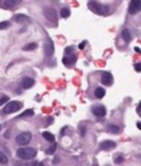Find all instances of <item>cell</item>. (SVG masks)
<instances>
[{
    "label": "cell",
    "mask_w": 141,
    "mask_h": 166,
    "mask_svg": "<svg viewBox=\"0 0 141 166\" xmlns=\"http://www.w3.org/2000/svg\"><path fill=\"white\" fill-rule=\"evenodd\" d=\"M73 49L72 47H68L66 48L65 52L66 55H71V54H73Z\"/></svg>",
    "instance_id": "4316f807"
},
{
    "label": "cell",
    "mask_w": 141,
    "mask_h": 166,
    "mask_svg": "<svg viewBox=\"0 0 141 166\" xmlns=\"http://www.w3.org/2000/svg\"><path fill=\"white\" fill-rule=\"evenodd\" d=\"M108 130L113 134H117L119 132L120 128L115 125H108Z\"/></svg>",
    "instance_id": "44dd1931"
},
{
    "label": "cell",
    "mask_w": 141,
    "mask_h": 166,
    "mask_svg": "<svg viewBox=\"0 0 141 166\" xmlns=\"http://www.w3.org/2000/svg\"><path fill=\"white\" fill-rule=\"evenodd\" d=\"M94 94L95 97H97V99H102L105 95V90L101 87H98L95 89Z\"/></svg>",
    "instance_id": "2e32d148"
},
{
    "label": "cell",
    "mask_w": 141,
    "mask_h": 166,
    "mask_svg": "<svg viewBox=\"0 0 141 166\" xmlns=\"http://www.w3.org/2000/svg\"><path fill=\"white\" fill-rule=\"evenodd\" d=\"M71 15V12L70 10L66 8H63L60 11V15L62 16V17L63 18H67L69 17Z\"/></svg>",
    "instance_id": "7402d4cb"
},
{
    "label": "cell",
    "mask_w": 141,
    "mask_h": 166,
    "mask_svg": "<svg viewBox=\"0 0 141 166\" xmlns=\"http://www.w3.org/2000/svg\"><path fill=\"white\" fill-rule=\"evenodd\" d=\"M56 149H57V143H54L51 145H50L46 150V154L48 155H51V154H53L55 153V152L56 151Z\"/></svg>",
    "instance_id": "d6986e66"
},
{
    "label": "cell",
    "mask_w": 141,
    "mask_h": 166,
    "mask_svg": "<svg viewBox=\"0 0 141 166\" xmlns=\"http://www.w3.org/2000/svg\"><path fill=\"white\" fill-rule=\"evenodd\" d=\"M68 56L63 58L62 62L64 65H70L73 64L77 60V58L73 54H71V55H67Z\"/></svg>",
    "instance_id": "7c38bea8"
},
{
    "label": "cell",
    "mask_w": 141,
    "mask_h": 166,
    "mask_svg": "<svg viewBox=\"0 0 141 166\" xmlns=\"http://www.w3.org/2000/svg\"><path fill=\"white\" fill-rule=\"evenodd\" d=\"M10 26V23L9 22L5 21V22H0V30H4L8 28Z\"/></svg>",
    "instance_id": "cb8c5ba5"
},
{
    "label": "cell",
    "mask_w": 141,
    "mask_h": 166,
    "mask_svg": "<svg viewBox=\"0 0 141 166\" xmlns=\"http://www.w3.org/2000/svg\"><path fill=\"white\" fill-rule=\"evenodd\" d=\"M22 2V0H1V6L6 8H11L13 6L17 5Z\"/></svg>",
    "instance_id": "8fae6325"
},
{
    "label": "cell",
    "mask_w": 141,
    "mask_h": 166,
    "mask_svg": "<svg viewBox=\"0 0 141 166\" xmlns=\"http://www.w3.org/2000/svg\"><path fill=\"white\" fill-rule=\"evenodd\" d=\"M92 112L95 117L101 118V117H103L105 116L107 112H106L105 108L103 105H97V106H95L93 108Z\"/></svg>",
    "instance_id": "9c48e42d"
},
{
    "label": "cell",
    "mask_w": 141,
    "mask_h": 166,
    "mask_svg": "<svg viewBox=\"0 0 141 166\" xmlns=\"http://www.w3.org/2000/svg\"><path fill=\"white\" fill-rule=\"evenodd\" d=\"M124 161V157L122 156H118L116 159L115 160V163H117V164H120V163H121Z\"/></svg>",
    "instance_id": "484cf974"
},
{
    "label": "cell",
    "mask_w": 141,
    "mask_h": 166,
    "mask_svg": "<svg viewBox=\"0 0 141 166\" xmlns=\"http://www.w3.org/2000/svg\"><path fill=\"white\" fill-rule=\"evenodd\" d=\"M88 7L92 12L100 15H105L109 12V6H105L95 2H89L88 4Z\"/></svg>",
    "instance_id": "7a4b0ae2"
},
{
    "label": "cell",
    "mask_w": 141,
    "mask_h": 166,
    "mask_svg": "<svg viewBox=\"0 0 141 166\" xmlns=\"http://www.w3.org/2000/svg\"><path fill=\"white\" fill-rule=\"evenodd\" d=\"M86 132H87V128L86 127L82 126L81 128V130H80V132H81V135L82 136H84L86 135Z\"/></svg>",
    "instance_id": "f1b7e54d"
},
{
    "label": "cell",
    "mask_w": 141,
    "mask_h": 166,
    "mask_svg": "<svg viewBox=\"0 0 141 166\" xmlns=\"http://www.w3.org/2000/svg\"><path fill=\"white\" fill-rule=\"evenodd\" d=\"M35 84V81L29 77H24L22 80V86L24 89H29Z\"/></svg>",
    "instance_id": "4fadbf2b"
},
{
    "label": "cell",
    "mask_w": 141,
    "mask_h": 166,
    "mask_svg": "<svg viewBox=\"0 0 141 166\" xmlns=\"http://www.w3.org/2000/svg\"><path fill=\"white\" fill-rule=\"evenodd\" d=\"M38 47V45L36 43H30L23 47V50L24 51H32L35 50Z\"/></svg>",
    "instance_id": "ac0fdd59"
},
{
    "label": "cell",
    "mask_w": 141,
    "mask_h": 166,
    "mask_svg": "<svg viewBox=\"0 0 141 166\" xmlns=\"http://www.w3.org/2000/svg\"><path fill=\"white\" fill-rule=\"evenodd\" d=\"M85 45H86V42H82V43H80V44H79L78 48H79L80 50H83L84 48V47H85Z\"/></svg>",
    "instance_id": "f546056e"
},
{
    "label": "cell",
    "mask_w": 141,
    "mask_h": 166,
    "mask_svg": "<svg viewBox=\"0 0 141 166\" xmlns=\"http://www.w3.org/2000/svg\"><path fill=\"white\" fill-rule=\"evenodd\" d=\"M15 20L17 23H26V22H30L29 18L25 15L17 14L15 16Z\"/></svg>",
    "instance_id": "5bb4252c"
},
{
    "label": "cell",
    "mask_w": 141,
    "mask_h": 166,
    "mask_svg": "<svg viewBox=\"0 0 141 166\" xmlns=\"http://www.w3.org/2000/svg\"><path fill=\"white\" fill-rule=\"evenodd\" d=\"M0 130H1V125H0Z\"/></svg>",
    "instance_id": "836d02e7"
},
{
    "label": "cell",
    "mask_w": 141,
    "mask_h": 166,
    "mask_svg": "<svg viewBox=\"0 0 141 166\" xmlns=\"http://www.w3.org/2000/svg\"><path fill=\"white\" fill-rule=\"evenodd\" d=\"M135 50H136V52H138V53L141 54V50H140V48H138V47H136V48H135Z\"/></svg>",
    "instance_id": "1f68e13d"
},
{
    "label": "cell",
    "mask_w": 141,
    "mask_h": 166,
    "mask_svg": "<svg viewBox=\"0 0 141 166\" xmlns=\"http://www.w3.org/2000/svg\"><path fill=\"white\" fill-rule=\"evenodd\" d=\"M141 10V0H131L129 6V12L135 15Z\"/></svg>",
    "instance_id": "5b68a950"
},
{
    "label": "cell",
    "mask_w": 141,
    "mask_h": 166,
    "mask_svg": "<svg viewBox=\"0 0 141 166\" xmlns=\"http://www.w3.org/2000/svg\"><path fill=\"white\" fill-rule=\"evenodd\" d=\"M102 83L106 86H110L112 85L113 81V76L110 72H105L102 75Z\"/></svg>",
    "instance_id": "ba28073f"
},
{
    "label": "cell",
    "mask_w": 141,
    "mask_h": 166,
    "mask_svg": "<svg viewBox=\"0 0 141 166\" xmlns=\"http://www.w3.org/2000/svg\"><path fill=\"white\" fill-rule=\"evenodd\" d=\"M140 111H141V102L139 103V105H138V108H137L138 112H140Z\"/></svg>",
    "instance_id": "4dcf8cb0"
},
{
    "label": "cell",
    "mask_w": 141,
    "mask_h": 166,
    "mask_svg": "<svg viewBox=\"0 0 141 166\" xmlns=\"http://www.w3.org/2000/svg\"><path fill=\"white\" fill-rule=\"evenodd\" d=\"M44 14L48 21L51 22H57L58 17L56 11L52 8H46L44 10Z\"/></svg>",
    "instance_id": "8992f818"
},
{
    "label": "cell",
    "mask_w": 141,
    "mask_h": 166,
    "mask_svg": "<svg viewBox=\"0 0 141 166\" xmlns=\"http://www.w3.org/2000/svg\"><path fill=\"white\" fill-rule=\"evenodd\" d=\"M134 69H135L136 71L140 72L141 71V63H136V64L134 65Z\"/></svg>",
    "instance_id": "83f0119b"
},
{
    "label": "cell",
    "mask_w": 141,
    "mask_h": 166,
    "mask_svg": "<svg viewBox=\"0 0 141 166\" xmlns=\"http://www.w3.org/2000/svg\"><path fill=\"white\" fill-rule=\"evenodd\" d=\"M8 100H9V97H2V98L0 99V106L3 105V104H4L5 103H6Z\"/></svg>",
    "instance_id": "d4e9b609"
},
{
    "label": "cell",
    "mask_w": 141,
    "mask_h": 166,
    "mask_svg": "<svg viewBox=\"0 0 141 166\" xmlns=\"http://www.w3.org/2000/svg\"><path fill=\"white\" fill-rule=\"evenodd\" d=\"M20 109V104L17 101H10L7 103L6 106L3 109V111L5 114H11V113L17 112Z\"/></svg>",
    "instance_id": "277c9868"
},
{
    "label": "cell",
    "mask_w": 141,
    "mask_h": 166,
    "mask_svg": "<svg viewBox=\"0 0 141 166\" xmlns=\"http://www.w3.org/2000/svg\"><path fill=\"white\" fill-rule=\"evenodd\" d=\"M54 52L53 42L51 39H48L44 45V53L47 57H51Z\"/></svg>",
    "instance_id": "30bf717a"
},
{
    "label": "cell",
    "mask_w": 141,
    "mask_h": 166,
    "mask_svg": "<svg viewBox=\"0 0 141 166\" xmlns=\"http://www.w3.org/2000/svg\"><path fill=\"white\" fill-rule=\"evenodd\" d=\"M115 146H116L115 143L109 140L105 141L100 144V148L102 150L105 151L112 150L115 148Z\"/></svg>",
    "instance_id": "52a82bcc"
},
{
    "label": "cell",
    "mask_w": 141,
    "mask_h": 166,
    "mask_svg": "<svg viewBox=\"0 0 141 166\" xmlns=\"http://www.w3.org/2000/svg\"><path fill=\"white\" fill-rule=\"evenodd\" d=\"M17 155L19 158L23 160H30L35 157L37 155V150L30 147L20 148L17 152Z\"/></svg>",
    "instance_id": "6da1fadb"
},
{
    "label": "cell",
    "mask_w": 141,
    "mask_h": 166,
    "mask_svg": "<svg viewBox=\"0 0 141 166\" xmlns=\"http://www.w3.org/2000/svg\"><path fill=\"white\" fill-rule=\"evenodd\" d=\"M32 135L29 132H24L18 135L15 138V141L20 145H26L30 142Z\"/></svg>",
    "instance_id": "3957f363"
},
{
    "label": "cell",
    "mask_w": 141,
    "mask_h": 166,
    "mask_svg": "<svg viewBox=\"0 0 141 166\" xmlns=\"http://www.w3.org/2000/svg\"><path fill=\"white\" fill-rule=\"evenodd\" d=\"M121 35L122 39H123L127 42V43H129V42H131V32H130L129 29H127V28L124 29V30L122 31Z\"/></svg>",
    "instance_id": "9a60e30c"
},
{
    "label": "cell",
    "mask_w": 141,
    "mask_h": 166,
    "mask_svg": "<svg viewBox=\"0 0 141 166\" xmlns=\"http://www.w3.org/2000/svg\"><path fill=\"white\" fill-rule=\"evenodd\" d=\"M34 115V112L31 109H28L24 111L23 112L18 116V117H32Z\"/></svg>",
    "instance_id": "ffe728a7"
},
{
    "label": "cell",
    "mask_w": 141,
    "mask_h": 166,
    "mask_svg": "<svg viewBox=\"0 0 141 166\" xmlns=\"http://www.w3.org/2000/svg\"><path fill=\"white\" fill-rule=\"evenodd\" d=\"M42 136L44 137L46 141H49V142H54L55 141V136H54L53 134H51L49 132H47V131H45L44 132L42 133Z\"/></svg>",
    "instance_id": "e0dca14e"
},
{
    "label": "cell",
    "mask_w": 141,
    "mask_h": 166,
    "mask_svg": "<svg viewBox=\"0 0 141 166\" xmlns=\"http://www.w3.org/2000/svg\"><path fill=\"white\" fill-rule=\"evenodd\" d=\"M8 162V158L2 152L0 151V163L2 164H7Z\"/></svg>",
    "instance_id": "603a6c76"
},
{
    "label": "cell",
    "mask_w": 141,
    "mask_h": 166,
    "mask_svg": "<svg viewBox=\"0 0 141 166\" xmlns=\"http://www.w3.org/2000/svg\"><path fill=\"white\" fill-rule=\"evenodd\" d=\"M137 127H138V128L141 130V122H138L137 123Z\"/></svg>",
    "instance_id": "d6a6232c"
}]
</instances>
